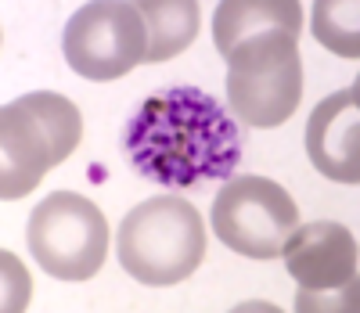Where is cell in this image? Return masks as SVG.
<instances>
[{
    "label": "cell",
    "instance_id": "9",
    "mask_svg": "<svg viewBox=\"0 0 360 313\" xmlns=\"http://www.w3.org/2000/svg\"><path fill=\"white\" fill-rule=\"evenodd\" d=\"M307 155L321 177L356 184L360 180V87H346L324 98L307 122Z\"/></svg>",
    "mask_w": 360,
    "mask_h": 313
},
{
    "label": "cell",
    "instance_id": "7",
    "mask_svg": "<svg viewBox=\"0 0 360 313\" xmlns=\"http://www.w3.org/2000/svg\"><path fill=\"white\" fill-rule=\"evenodd\" d=\"M295 277V309L356 313V241L342 224L317 220L295 227L281 248Z\"/></svg>",
    "mask_w": 360,
    "mask_h": 313
},
{
    "label": "cell",
    "instance_id": "2",
    "mask_svg": "<svg viewBox=\"0 0 360 313\" xmlns=\"http://www.w3.org/2000/svg\"><path fill=\"white\" fill-rule=\"evenodd\" d=\"M123 144L134 170L162 187L224 180L242 162L238 122L198 87L152 94L127 122Z\"/></svg>",
    "mask_w": 360,
    "mask_h": 313
},
{
    "label": "cell",
    "instance_id": "11",
    "mask_svg": "<svg viewBox=\"0 0 360 313\" xmlns=\"http://www.w3.org/2000/svg\"><path fill=\"white\" fill-rule=\"evenodd\" d=\"M314 37L328 51L342 58L360 54V33H356V0H317L314 4Z\"/></svg>",
    "mask_w": 360,
    "mask_h": 313
},
{
    "label": "cell",
    "instance_id": "4",
    "mask_svg": "<svg viewBox=\"0 0 360 313\" xmlns=\"http://www.w3.org/2000/svg\"><path fill=\"white\" fill-rule=\"evenodd\" d=\"M83 134L79 108L62 94H25L0 112V198H22L44 180L47 170L65 162Z\"/></svg>",
    "mask_w": 360,
    "mask_h": 313
},
{
    "label": "cell",
    "instance_id": "1",
    "mask_svg": "<svg viewBox=\"0 0 360 313\" xmlns=\"http://www.w3.org/2000/svg\"><path fill=\"white\" fill-rule=\"evenodd\" d=\"M299 0H224L213 18L217 51L227 58V101L256 130L288 122L303 98Z\"/></svg>",
    "mask_w": 360,
    "mask_h": 313
},
{
    "label": "cell",
    "instance_id": "6",
    "mask_svg": "<svg viewBox=\"0 0 360 313\" xmlns=\"http://www.w3.org/2000/svg\"><path fill=\"white\" fill-rule=\"evenodd\" d=\"M299 227V209L281 184L266 177H234L213 202V234L249 260L281 256Z\"/></svg>",
    "mask_w": 360,
    "mask_h": 313
},
{
    "label": "cell",
    "instance_id": "8",
    "mask_svg": "<svg viewBox=\"0 0 360 313\" xmlns=\"http://www.w3.org/2000/svg\"><path fill=\"white\" fill-rule=\"evenodd\" d=\"M65 61L83 79H119L148 54V25L137 4L98 0L83 4L65 25Z\"/></svg>",
    "mask_w": 360,
    "mask_h": 313
},
{
    "label": "cell",
    "instance_id": "10",
    "mask_svg": "<svg viewBox=\"0 0 360 313\" xmlns=\"http://www.w3.org/2000/svg\"><path fill=\"white\" fill-rule=\"evenodd\" d=\"M141 15L148 25L144 61H169L188 51L198 37V4L191 0H141Z\"/></svg>",
    "mask_w": 360,
    "mask_h": 313
},
{
    "label": "cell",
    "instance_id": "3",
    "mask_svg": "<svg viewBox=\"0 0 360 313\" xmlns=\"http://www.w3.org/2000/svg\"><path fill=\"white\" fill-rule=\"evenodd\" d=\"M115 248L119 267L141 285H180L205 260V224L191 202L159 195L123 216Z\"/></svg>",
    "mask_w": 360,
    "mask_h": 313
},
{
    "label": "cell",
    "instance_id": "5",
    "mask_svg": "<svg viewBox=\"0 0 360 313\" xmlns=\"http://www.w3.org/2000/svg\"><path fill=\"white\" fill-rule=\"evenodd\" d=\"M29 248L44 274L58 281H86L94 277L108 253V224L105 212L76 195L54 191L29 216Z\"/></svg>",
    "mask_w": 360,
    "mask_h": 313
}]
</instances>
